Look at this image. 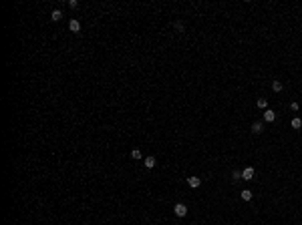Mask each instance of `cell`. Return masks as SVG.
I'll use <instances>...</instances> for the list:
<instances>
[{"label": "cell", "instance_id": "obj_1", "mask_svg": "<svg viewBox=\"0 0 302 225\" xmlns=\"http://www.w3.org/2000/svg\"><path fill=\"white\" fill-rule=\"evenodd\" d=\"M173 213L177 215V217H185V215H187V207H185L183 203H175V205H173Z\"/></svg>", "mask_w": 302, "mask_h": 225}, {"label": "cell", "instance_id": "obj_2", "mask_svg": "<svg viewBox=\"0 0 302 225\" xmlns=\"http://www.w3.org/2000/svg\"><path fill=\"white\" fill-rule=\"evenodd\" d=\"M68 28H71V32H81V22H79L77 18H73L71 22H68Z\"/></svg>", "mask_w": 302, "mask_h": 225}, {"label": "cell", "instance_id": "obj_3", "mask_svg": "<svg viewBox=\"0 0 302 225\" xmlns=\"http://www.w3.org/2000/svg\"><path fill=\"white\" fill-rule=\"evenodd\" d=\"M242 179H246V181H252V179H254V169H252V167L244 169V171H242Z\"/></svg>", "mask_w": 302, "mask_h": 225}, {"label": "cell", "instance_id": "obj_4", "mask_svg": "<svg viewBox=\"0 0 302 225\" xmlns=\"http://www.w3.org/2000/svg\"><path fill=\"white\" fill-rule=\"evenodd\" d=\"M187 185L195 189V187H200V185H201V179H200V177H187Z\"/></svg>", "mask_w": 302, "mask_h": 225}, {"label": "cell", "instance_id": "obj_5", "mask_svg": "<svg viewBox=\"0 0 302 225\" xmlns=\"http://www.w3.org/2000/svg\"><path fill=\"white\" fill-rule=\"evenodd\" d=\"M274 119H276V113L272 111V109H268V111L264 113V121H266V123H272Z\"/></svg>", "mask_w": 302, "mask_h": 225}, {"label": "cell", "instance_id": "obj_6", "mask_svg": "<svg viewBox=\"0 0 302 225\" xmlns=\"http://www.w3.org/2000/svg\"><path fill=\"white\" fill-rule=\"evenodd\" d=\"M262 131H264V125H262V123H254V125H252V133H254V135H260Z\"/></svg>", "mask_w": 302, "mask_h": 225}, {"label": "cell", "instance_id": "obj_7", "mask_svg": "<svg viewBox=\"0 0 302 225\" xmlns=\"http://www.w3.org/2000/svg\"><path fill=\"white\" fill-rule=\"evenodd\" d=\"M145 167L147 169H153V167H155V157H145Z\"/></svg>", "mask_w": 302, "mask_h": 225}, {"label": "cell", "instance_id": "obj_8", "mask_svg": "<svg viewBox=\"0 0 302 225\" xmlns=\"http://www.w3.org/2000/svg\"><path fill=\"white\" fill-rule=\"evenodd\" d=\"M50 18H53L55 22H58V20L63 18V12H61V10H53V14H50Z\"/></svg>", "mask_w": 302, "mask_h": 225}, {"label": "cell", "instance_id": "obj_9", "mask_svg": "<svg viewBox=\"0 0 302 225\" xmlns=\"http://www.w3.org/2000/svg\"><path fill=\"white\" fill-rule=\"evenodd\" d=\"M272 89H274V92H280V90H282V82H280V80H274V82H272Z\"/></svg>", "mask_w": 302, "mask_h": 225}, {"label": "cell", "instance_id": "obj_10", "mask_svg": "<svg viewBox=\"0 0 302 225\" xmlns=\"http://www.w3.org/2000/svg\"><path fill=\"white\" fill-rule=\"evenodd\" d=\"M292 127H294V129H300V127H302V119H298V117L292 119Z\"/></svg>", "mask_w": 302, "mask_h": 225}, {"label": "cell", "instance_id": "obj_11", "mask_svg": "<svg viewBox=\"0 0 302 225\" xmlns=\"http://www.w3.org/2000/svg\"><path fill=\"white\" fill-rule=\"evenodd\" d=\"M242 199H244V201H250V199H252V191H248V189L242 191Z\"/></svg>", "mask_w": 302, "mask_h": 225}, {"label": "cell", "instance_id": "obj_12", "mask_svg": "<svg viewBox=\"0 0 302 225\" xmlns=\"http://www.w3.org/2000/svg\"><path fill=\"white\" fill-rule=\"evenodd\" d=\"M256 105L260 107V109H266V105H268V101H266V99H258V102H256Z\"/></svg>", "mask_w": 302, "mask_h": 225}, {"label": "cell", "instance_id": "obj_13", "mask_svg": "<svg viewBox=\"0 0 302 225\" xmlns=\"http://www.w3.org/2000/svg\"><path fill=\"white\" fill-rule=\"evenodd\" d=\"M131 157H133V159H141V151H139V149H133V151H131Z\"/></svg>", "mask_w": 302, "mask_h": 225}, {"label": "cell", "instance_id": "obj_14", "mask_svg": "<svg viewBox=\"0 0 302 225\" xmlns=\"http://www.w3.org/2000/svg\"><path fill=\"white\" fill-rule=\"evenodd\" d=\"M240 177H242V173H240V171H234V173H232V181H238Z\"/></svg>", "mask_w": 302, "mask_h": 225}, {"label": "cell", "instance_id": "obj_15", "mask_svg": "<svg viewBox=\"0 0 302 225\" xmlns=\"http://www.w3.org/2000/svg\"><path fill=\"white\" fill-rule=\"evenodd\" d=\"M173 26H175V30H179V32H183V24H181V22H175Z\"/></svg>", "mask_w": 302, "mask_h": 225}, {"label": "cell", "instance_id": "obj_16", "mask_svg": "<svg viewBox=\"0 0 302 225\" xmlns=\"http://www.w3.org/2000/svg\"><path fill=\"white\" fill-rule=\"evenodd\" d=\"M68 6H71V8H77L79 2H77V0H68Z\"/></svg>", "mask_w": 302, "mask_h": 225}]
</instances>
